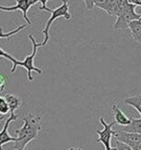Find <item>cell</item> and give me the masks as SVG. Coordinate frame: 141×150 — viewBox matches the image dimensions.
<instances>
[{"instance_id":"1","label":"cell","mask_w":141,"mask_h":150,"mask_svg":"<svg viewBox=\"0 0 141 150\" xmlns=\"http://www.w3.org/2000/svg\"><path fill=\"white\" fill-rule=\"evenodd\" d=\"M42 116L28 114L23 118V126L20 129L16 130L18 135L16 142H14L13 149L24 150L29 142L38 137L39 133L42 130Z\"/></svg>"},{"instance_id":"2","label":"cell","mask_w":141,"mask_h":150,"mask_svg":"<svg viewBox=\"0 0 141 150\" xmlns=\"http://www.w3.org/2000/svg\"><path fill=\"white\" fill-rule=\"evenodd\" d=\"M29 39L31 40L32 44H33V52L31 54H29L27 56L24 60H17L16 63L13 65L12 69H11V73H14L16 70V67L17 66H22L26 69V71H27V79H28V81H33V76H32V72L35 71L36 73H38L39 75H42L43 71L42 69H39L38 67H36L34 65V59H35V57L37 56V52H38V48L39 47H42V43H37V41L35 40V38H33L32 35H28Z\"/></svg>"},{"instance_id":"3","label":"cell","mask_w":141,"mask_h":150,"mask_svg":"<svg viewBox=\"0 0 141 150\" xmlns=\"http://www.w3.org/2000/svg\"><path fill=\"white\" fill-rule=\"evenodd\" d=\"M59 17H64L66 20L71 19V14H70V13H69V6H68L67 0H62V4L60 7H58L57 9L52 11L51 16H50L49 19L47 20L45 28H44L43 30L42 31V33L44 35V40L42 42V46H45L48 43V41H49V38H50V35H49L50 27H51V25L53 24L54 21Z\"/></svg>"},{"instance_id":"4","label":"cell","mask_w":141,"mask_h":150,"mask_svg":"<svg viewBox=\"0 0 141 150\" xmlns=\"http://www.w3.org/2000/svg\"><path fill=\"white\" fill-rule=\"evenodd\" d=\"M135 8L136 5L130 4L128 9L120 16L117 17L115 23L113 25L114 30H125V29H129V25L132 21L139 19L140 14L135 13Z\"/></svg>"},{"instance_id":"5","label":"cell","mask_w":141,"mask_h":150,"mask_svg":"<svg viewBox=\"0 0 141 150\" xmlns=\"http://www.w3.org/2000/svg\"><path fill=\"white\" fill-rule=\"evenodd\" d=\"M99 122L104 126V129L102 131L98 130V129L96 130V133H97L98 136H99V138L97 139V142H102V144L105 146L106 149H110L111 147V146H110L111 137L115 136V134H116V131L112 130V126L116 122H115V120H114V122H110V123H107L103 117H100Z\"/></svg>"},{"instance_id":"6","label":"cell","mask_w":141,"mask_h":150,"mask_svg":"<svg viewBox=\"0 0 141 150\" xmlns=\"http://www.w3.org/2000/svg\"><path fill=\"white\" fill-rule=\"evenodd\" d=\"M16 5L12 7H5V6H0V10L4 11V12H14V11L19 10L23 13V17L25 21L27 22L28 25L32 24V21L30 18L28 17V11L31 7L35 4L34 0H16Z\"/></svg>"},{"instance_id":"7","label":"cell","mask_w":141,"mask_h":150,"mask_svg":"<svg viewBox=\"0 0 141 150\" xmlns=\"http://www.w3.org/2000/svg\"><path fill=\"white\" fill-rule=\"evenodd\" d=\"M114 137L116 138L117 141L125 142V144H129L131 147H133L135 145L141 142V133L126 132V131L120 129L116 131V134Z\"/></svg>"},{"instance_id":"8","label":"cell","mask_w":141,"mask_h":150,"mask_svg":"<svg viewBox=\"0 0 141 150\" xmlns=\"http://www.w3.org/2000/svg\"><path fill=\"white\" fill-rule=\"evenodd\" d=\"M17 118H18V116L14 114V112H12V113H11L10 117L7 119L4 126H3L1 132H0V150H3V145L8 144V142H16L17 138H14V137L10 136V135H9L8 128H9L10 123L12 122H14V120H17Z\"/></svg>"},{"instance_id":"9","label":"cell","mask_w":141,"mask_h":150,"mask_svg":"<svg viewBox=\"0 0 141 150\" xmlns=\"http://www.w3.org/2000/svg\"><path fill=\"white\" fill-rule=\"evenodd\" d=\"M112 111L114 114V120L121 126H127L132 122V119L128 118L123 112L120 110L118 105H112Z\"/></svg>"},{"instance_id":"10","label":"cell","mask_w":141,"mask_h":150,"mask_svg":"<svg viewBox=\"0 0 141 150\" xmlns=\"http://www.w3.org/2000/svg\"><path fill=\"white\" fill-rule=\"evenodd\" d=\"M129 30L131 31V35L135 42L141 44V21L133 20L129 25Z\"/></svg>"},{"instance_id":"11","label":"cell","mask_w":141,"mask_h":150,"mask_svg":"<svg viewBox=\"0 0 141 150\" xmlns=\"http://www.w3.org/2000/svg\"><path fill=\"white\" fill-rule=\"evenodd\" d=\"M4 97L7 100V101H8L11 113L17 110V109L19 108L21 106V104H22L21 98L19 96H17V95H16V94H6Z\"/></svg>"},{"instance_id":"12","label":"cell","mask_w":141,"mask_h":150,"mask_svg":"<svg viewBox=\"0 0 141 150\" xmlns=\"http://www.w3.org/2000/svg\"><path fill=\"white\" fill-rule=\"evenodd\" d=\"M124 103L129 104L132 106L133 108H135L137 112L139 113L141 116V94L135 95V96H130L126 98L124 100Z\"/></svg>"},{"instance_id":"13","label":"cell","mask_w":141,"mask_h":150,"mask_svg":"<svg viewBox=\"0 0 141 150\" xmlns=\"http://www.w3.org/2000/svg\"><path fill=\"white\" fill-rule=\"evenodd\" d=\"M130 4H131V3L129 2V0H117V3L112 12V17L117 18L118 16H120L121 14L128 9Z\"/></svg>"},{"instance_id":"14","label":"cell","mask_w":141,"mask_h":150,"mask_svg":"<svg viewBox=\"0 0 141 150\" xmlns=\"http://www.w3.org/2000/svg\"><path fill=\"white\" fill-rule=\"evenodd\" d=\"M122 130L126 132L141 133V119H132V122L127 126H124Z\"/></svg>"},{"instance_id":"15","label":"cell","mask_w":141,"mask_h":150,"mask_svg":"<svg viewBox=\"0 0 141 150\" xmlns=\"http://www.w3.org/2000/svg\"><path fill=\"white\" fill-rule=\"evenodd\" d=\"M116 3H117V0H106L105 2L101 3V4L96 5V7L104 10L109 16H112V12H113L114 7L116 5Z\"/></svg>"},{"instance_id":"16","label":"cell","mask_w":141,"mask_h":150,"mask_svg":"<svg viewBox=\"0 0 141 150\" xmlns=\"http://www.w3.org/2000/svg\"><path fill=\"white\" fill-rule=\"evenodd\" d=\"M28 24H23V25H20L19 27H17L16 30L14 31H11V32H8V33H3V29L0 27V38H9L10 36H12L14 35L17 34L18 32H20L21 30H23L24 28H26Z\"/></svg>"},{"instance_id":"17","label":"cell","mask_w":141,"mask_h":150,"mask_svg":"<svg viewBox=\"0 0 141 150\" xmlns=\"http://www.w3.org/2000/svg\"><path fill=\"white\" fill-rule=\"evenodd\" d=\"M8 112H10L8 101H7L5 97H0V114L6 115Z\"/></svg>"},{"instance_id":"18","label":"cell","mask_w":141,"mask_h":150,"mask_svg":"<svg viewBox=\"0 0 141 150\" xmlns=\"http://www.w3.org/2000/svg\"><path fill=\"white\" fill-rule=\"evenodd\" d=\"M0 57H4V58H6V59L12 61L13 64H14L17 61L16 58H14L13 56H11L9 53H7L6 51H4L2 48H0Z\"/></svg>"},{"instance_id":"19","label":"cell","mask_w":141,"mask_h":150,"mask_svg":"<svg viewBox=\"0 0 141 150\" xmlns=\"http://www.w3.org/2000/svg\"><path fill=\"white\" fill-rule=\"evenodd\" d=\"M34 2H35V4H36V3H38V2H39L40 4H42V6L39 7L40 11H46V12H49V13H52V11H53V10H51V9H49L47 7L48 0H34Z\"/></svg>"},{"instance_id":"20","label":"cell","mask_w":141,"mask_h":150,"mask_svg":"<svg viewBox=\"0 0 141 150\" xmlns=\"http://www.w3.org/2000/svg\"><path fill=\"white\" fill-rule=\"evenodd\" d=\"M116 147H117V150H132V148L129 144H125V142H122L120 141H117V140H116Z\"/></svg>"},{"instance_id":"21","label":"cell","mask_w":141,"mask_h":150,"mask_svg":"<svg viewBox=\"0 0 141 150\" xmlns=\"http://www.w3.org/2000/svg\"><path fill=\"white\" fill-rule=\"evenodd\" d=\"M6 83H7V76L4 74H2V73H0V87L5 89Z\"/></svg>"},{"instance_id":"22","label":"cell","mask_w":141,"mask_h":150,"mask_svg":"<svg viewBox=\"0 0 141 150\" xmlns=\"http://www.w3.org/2000/svg\"><path fill=\"white\" fill-rule=\"evenodd\" d=\"M84 4H86L87 10H89V11L93 10L94 6H95L94 0H84Z\"/></svg>"},{"instance_id":"23","label":"cell","mask_w":141,"mask_h":150,"mask_svg":"<svg viewBox=\"0 0 141 150\" xmlns=\"http://www.w3.org/2000/svg\"><path fill=\"white\" fill-rule=\"evenodd\" d=\"M129 2L131 3V4H135L136 6L141 7V0H129Z\"/></svg>"},{"instance_id":"24","label":"cell","mask_w":141,"mask_h":150,"mask_svg":"<svg viewBox=\"0 0 141 150\" xmlns=\"http://www.w3.org/2000/svg\"><path fill=\"white\" fill-rule=\"evenodd\" d=\"M132 148V150H141V142H140V144H138L135 145Z\"/></svg>"},{"instance_id":"25","label":"cell","mask_w":141,"mask_h":150,"mask_svg":"<svg viewBox=\"0 0 141 150\" xmlns=\"http://www.w3.org/2000/svg\"><path fill=\"white\" fill-rule=\"evenodd\" d=\"M105 1H106V0H94V4L96 6V5H98V4H101V3L105 2Z\"/></svg>"},{"instance_id":"26","label":"cell","mask_w":141,"mask_h":150,"mask_svg":"<svg viewBox=\"0 0 141 150\" xmlns=\"http://www.w3.org/2000/svg\"><path fill=\"white\" fill-rule=\"evenodd\" d=\"M66 150H84V149L81 148V147H70V148L66 149Z\"/></svg>"},{"instance_id":"27","label":"cell","mask_w":141,"mask_h":150,"mask_svg":"<svg viewBox=\"0 0 141 150\" xmlns=\"http://www.w3.org/2000/svg\"><path fill=\"white\" fill-rule=\"evenodd\" d=\"M107 150H117V147H110V149H107Z\"/></svg>"},{"instance_id":"28","label":"cell","mask_w":141,"mask_h":150,"mask_svg":"<svg viewBox=\"0 0 141 150\" xmlns=\"http://www.w3.org/2000/svg\"><path fill=\"white\" fill-rule=\"evenodd\" d=\"M3 120H4V116H1V117H0V122Z\"/></svg>"},{"instance_id":"29","label":"cell","mask_w":141,"mask_h":150,"mask_svg":"<svg viewBox=\"0 0 141 150\" xmlns=\"http://www.w3.org/2000/svg\"><path fill=\"white\" fill-rule=\"evenodd\" d=\"M3 91H4V88H1V87H0V93H2Z\"/></svg>"},{"instance_id":"30","label":"cell","mask_w":141,"mask_h":150,"mask_svg":"<svg viewBox=\"0 0 141 150\" xmlns=\"http://www.w3.org/2000/svg\"><path fill=\"white\" fill-rule=\"evenodd\" d=\"M139 20L141 21V14H140V18H139Z\"/></svg>"},{"instance_id":"31","label":"cell","mask_w":141,"mask_h":150,"mask_svg":"<svg viewBox=\"0 0 141 150\" xmlns=\"http://www.w3.org/2000/svg\"><path fill=\"white\" fill-rule=\"evenodd\" d=\"M106 150H107V149H106Z\"/></svg>"}]
</instances>
